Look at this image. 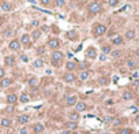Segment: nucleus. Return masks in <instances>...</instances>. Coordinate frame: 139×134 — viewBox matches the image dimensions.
I'll list each match as a JSON object with an SVG mask.
<instances>
[{"instance_id": "nucleus-39", "label": "nucleus", "mask_w": 139, "mask_h": 134, "mask_svg": "<svg viewBox=\"0 0 139 134\" xmlns=\"http://www.w3.org/2000/svg\"><path fill=\"white\" fill-rule=\"evenodd\" d=\"M120 123H121V120H120V119H113V125H115V126L120 125Z\"/></svg>"}, {"instance_id": "nucleus-51", "label": "nucleus", "mask_w": 139, "mask_h": 134, "mask_svg": "<svg viewBox=\"0 0 139 134\" xmlns=\"http://www.w3.org/2000/svg\"><path fill=\"white\" fill-rule=\"evenodd\" d=\"M135 53H136V56L139 58V49H136V52H135Z\"/></svg>"}, {"instance_id": "nucleus-13", "label": "nucleus", "mask_w": 139, "mask_h": 134, "mask_svg": "<svg viewBox=\"0 0 139 134\" xmlns=\"http://www.w3.org/2000/svg\"><path fill=\"white\" fill-rule=\"evenodd\" d=\"M66 69H67V71L68 73H71L72 70H75L76 69V62H67V64H66Z\"/></svg>"}, {"instance_id": "nucleus-7", "label": "nucleus", "mask_w": 139, "mask_h": 134, "mask_svg": "<svg viewBox=\"0 0 139 134\" xmlns=\"http://www.w3.org/2000/svg\"><path fill=\"white\" fill-rule=\"evenodd\" d=\"M44 129H45V127H44L42 123H36V125L33 126V131H34L36 134H41L44 131Z\"/></svg>"}, {"instance_id": "nucleus-24", "label": "nucleus", "mask_w": 139, "mask_h": 134, "mask_svg": "<svg viewBox=\"0 0 139 134\" xmlns=\"http://www.w3.org/2000/svg\"><path fill=\"white\" fill-rule=\"evenodd\" d=\"M29 100H30V97H29L27 93H22L21 95V103H27Z\"/></svg>"}, {"instance_id": "nucleus-52", "label": "nucleus", "mask_w": 139, "mask_h": 134, "mask_svg": "<svg viewBox=\"0 0 139 134\" xmlns=\"http://www.w3.org/2000/svg\"><path fill=\"white\" fill-rule=\"evenodd\" d=\"M2 23H3V19H2V18H0V26H2Z\"/></svg>"}, {"instance_id": "nucleus-15", "label": "nucleus", "mask_w": 139, "mask_h": 134, "mask_svg": "<svg viewBox=\"0 0 139 134\" xmlns=\"http://www.w3.org/2000/svg\"><path fill=\"white\" fill-rule=\"evenodd\" d=\"M67 38L68 40H76L78 38V33L75 30H70V32H67Z\"/></svg>"}, {"instance_id": "nucleus-9", "label": "nucleus", "mask_w": 139, "mask_h": 134, "mask_svg": "<svg viewBox=\"0 0 139 134\" xmlns=\"http://www.w3.org/2000/svg\"><path fill=\"white\" fill-rule=\"evenodd\" d=\"M75 109H76V112H82L86 109V103H83V101H78L76 104H75Z\"/></svg>"}, {"instance_id": "nucleus-18", "label": "nucleus", "mask_w": 139, "mask_h": 134, "mask_svg": "<svg viewBox=\"0 0 139 134\" xmlns=\"http://www.w3.org/2000/svg\"><path fill=\"white\" fill-rule=\"evenodd\" d=\"M4 60H6V64H7V66H14V63H15V58H14V56H7Z\"/></svg>"}, {"instance_id": "nucleus-25", "label": "nucleus", "mask_w": 139, "mask_h": 134, "mask_svg": "<svg viewBox=\"0 0 139 134\" xmlns=\"http://www.w3.org/2000/svg\"><path fill=\"white\" fill-rule=\"evenodd\" d=\"M29 85L33 86V88H36V86L38 85V79H37V78H30L29 79Z\"/></svg>"}, {"instance_id": "nucleus-16", "label": "nucleus", "mask_w": 139, "mask_h": 134, "mask_svg": "<svg viewBox=\"0 0 139 134\" xmlns=\"http://www.w3.org/2000/svg\"><path fill=\"white\" fill-rule=\"evenodd\" d=\"M18 122L21 125H25V123L29 122V115H19L18 116Z\"/></svg>"}, {"instance_id": "nucleus-47", "label": "nucleus", "mask_w": 139, "mask_h": 134, "mask_svg": "<svg viewBox=\"0 0 139 134\" xmlns=\"http://www.w3.org/2000/svg\"><path fill=\"white\" fill-rule=\"evenodd\" d=\"M48 30H49L48 26H42V32H48Z\"/></svg>"}, {"instance_id": "nucleus-53", "label": "nucleus", "mask_w": 139, "mask_h": 134, "mask_svg": "<svg viewBox=\"0 0 139 134\" xmlns=\"http://www.w3.org/2000/svg\"><path fill=\"white\" fill-rule=\"evenodd\" d=\"M102 134H110V133H108V131H105V133H102Z\"/></svg>"}, {"instance_id": "nucleus-1", "label": "nucleus", "mask_w": 139, "mask_h": 134, "mask_svg": "<svg viewBox=\"0 0 139 134\" xmlns=\"http://www.w3.org/2000/svg\"><path fill=\"white\" fill-rule=\"evenodd\" d=\"M64 59V55L60 51H53L52 53V63L53 64H56V66H59L60 64V62Z\"/></svg>"}, {"instance_id": "nucleus-2", "label": "nucleus", "mask_w": 139, "mask_h": 134, "mask_svg": "<svg viewBox=\"0 0 139 134\" xmlns=\"http://www.w3.org/2000/svg\"><path fill=\"white\" fill-rule=\"evenodd\" d=\"M89 11L91 14H98V12L101 11V4L100 3H91L89 6Z\"/></svg>"}, {"instance_id": "nucleus-10", "label": "nucleus", "mask_w": 139, "mask_h": 134, "mask_svg": "<svg viewBox=\"0 0 139 134\" xmlns=\"http://www.w3.org/2000/svg\"><path fill=\"white\" fill-rule=\"evenodd\" d=\"M74 81H75V74H72V73L64 74V82H74Z\"/></svg>"}, {"instance_id": "nucleus-6", "label": "nucleus", "mask_w": 139, "mask_h": 134, "mask_svg": "<svg viewBox=\"0 0 139 134\" xmlns=\"http://www.w3.org/2000/svg\"><path fill=\"white\" fill-rule=\"evenodd\" d=\"M48 47L50 49H57L59 48V40L57 38H50L49 42H48Z\"/></svg>"}, {"instance_id": "nucleus-23", "label": "nucleus", "mask_w": 139, "mask_h": 134, "mask_svg": "<svg viewBox=\"0 0 139 134\" xmlns=\"http://www.w3.org/2000/svg\"><path fill=\"white\" fill-rule=\"evenodd\" d=\"M76 122H68L66 125V127H67V130H74V129H76Z\"/></svg>"}, {"instance_id": "nucleus-8", "label": "nucleus", "mask_w": 139, "mask_h": 134, "mask_svg": "<svg viewBox=\"0 0 139 134\" xmlns=\"http://www.w3.org/2000/svg\"><path fill=\"white\" fill-rule=\"evenodd\" d=\"M86 56L89 59H94L97 56V51H96V48H93V47H90L89 49H87V52H86Z\"/></svg>"}, {"instance_id": "nucleus-36", "label": "nucleus", "mask_w": 139, "mask_h": 134, "mask_svg": "<svg viewBox=\"0 0 139 134\" xmlns=\"http://www.w3.org/2000/svg\"><path fill=\"white\" fill-rule=\"evenodd\" d=\"M102 52H104V55L109 53V52H110V47H104V48H102Z\"/></svg>"}, {"instance_id": "nucleus-42", "label": "nucleus", "mask_w": 139, "mask_h": 134, "mask_svg": "<svg viewBox=\"0 0 139 134\" xmlns=\"http://www.w3.org/2000/svg\"><path fill=\"white\" fill-rule=\"evenodd\" d=\"M26 133H27V129H26V127H23V129L19 130V134H26Z\"/></svg>"}, {"instance_id": "nucleus-46", "label": "nucleus", "mask_w": 139, "mask_h": 134, "mask_svg": "<svg viewBox=\"0 0 139 134\" xmlns=\"http://www.w3.org/2000/svg\"><path fill=\"white\" fill-rule=\"evenodd\" d=\"M100 59H101V60H106V55H104V53H102V55L100 56Z\"/></svg>"}, {"instance_id": "nucleus-20", "label": "nucleus", "mask_w": 139, "mask_h": 134, "mask_svg": "<svg viewBox=\"0 0 139 134\" xmlns=\"http://www.w3.org/2000/svg\"><path fill=\"white\" fill-rule=\"evenodd\" d=\"M127 64H128V67H130V69H135V67L138 66V62H136L135 59H130V60L127 62Z\"/></svg>"}, {"instance_id": "nucleus-11", "label": "nucleus", "mask_w": 139, "mask_h": 134, "mask_svg": "<svg viewBox=\"0 0 139 134\" xmlns=\"http://www.w3.org/2000/svg\"><path fill=\"white\" fill-rule=\"evenodd\" d=\"M16 101H18V96L14 95V93H11V95L7 96V103L8 104H15Z\"/></svg>"}, {"instance_id": "nucleus-54", "label": "nucleus", "mask_w": 139, "mask_h": 134, "mask_svg": "<svg viewBox=\"0 0 139 134\" xmlns=\"http://www.w3.org/2000/svg\"><path fill=\"white\" fill-rule=\"evenodd\" d=\"M136 104H138V107H139V99H138V101H136Z\"/></svg>"}, {"instance_id": "nucleus-29", "label": "nucleus", "mask_w": 139, "mask_h": 134, "mask_svg": "<svg viewBox=\"0 0 139 134\" xmlns=\"http://www.w3.org/2000/svg\"><path fill=\"white\" fill-rule=\"evenodd\" d=\"M113 44H116V45H120V44H123V37H116V38H113Z\"/></svg>"}, {"instance_id": "nucleus-3", "label": "nucleus", "mask_w": 139, "mask_h": 134, "mask_svg": "<svg viewBox=\"0 0 139 134\" xmlns=\"http://www.w3.org/2000/svg\"><path fill=\"white\" fill-rule=\"evenodd\" d=\"M8 48L12 49V51H18V49H21V42H19L16 38H14V40H11V41H10Z\"/></svg>"}, {"instance_id": "nucleus-21", "label": "nucleus", "mask_w": 139, "mask_h": 134, "mask_svg": "<svg viewBox=\"0 0 139 134\" xmlns=\"http://www.w3.org/2000/svg\"><path fill=\"white\" fill-rule=\"evenodd\" d=\"M40 37H41V32H40V30H34V32L32 33V37H30V38H33V40H38Z\"/></svg>"}, {"instance_id": "nucleus-48", "label": "nucleus", "mask_w": 139, "mask_h": 134, "mask_svg": "<svg viewBox=\"0 0 139 134\" xmlns=\"http://www.w3.org/2000/svg\"><path fill=\"white\" fill-rule=\"evenodd\" d=\"M86 67H87L86 63H80V69H86Z\"/></svg>"}, {"instance_id": "nucleus-43", "label": "nucleus", "mask_w": 139, "mask_h": 134, "mask_svg": "<svg viewBox=\"0 0 139 134\" xmlns=\"http://www.w3.org/2000/svg\"><path fill=\"white\" fill-rule=\"evenodd\" d=\"M104 122H105V123H110V122H112V118H110V116H106V118L104 119Z\"/></svg>"}, {"instance_id": "nucleus-22", "label": "nucleus", "mask_w": 139, "mask_h": 134, "mask_svg": "<svg viewBox=\"0 0 139 134\" xmlns=\"http://www.w3.org/2000/svg\"><path fill=\"white\" fill-rule=\"evenodd\" d=\"M125 38H128V40L135 38V32H134V30H128V32L125 33Z\"/></svg>"}, {"instance_id": "nucleus-56", "label": "nucleus", "mask_w": 139, "mask_h": 134, "mask_svg": "<svg viewBox=\"0 0 139 134\" xmlns=\"http://www.w3.org/2000/svg\"><path fill=\"white\" fill-rule=\"evenodd\" d=\"M136 134H139V133H136Z\"/></svg>"}, {"instance_id": "nucleus-12", "label": "nucleus", "mask_w": 139, "mask_h": 134, "mask_svg": "<svg viewBox=\"0 0 139 134\" xmlns=\"http://www.w3.org/2000/svg\"><path fill=\"white\" fill-rule=\"evenodd\" d=\"M11 83H12V81H11L10 78H3V79H0V86H2V88H8Z\"/></svg>"}, {"instance_id": "nucleus-19", "label": "nucleus", "mask_w": 139, "mask_h": 134, "mask_svg": "<svg viewBox=\"0 0 139 134\" xmlns=\"http://www.w3.org/2000/svg\"><path fill=\"white\" fill-rule=\"evenodd\" d=\"M19 42H22V44L27 45L29 42H30V36H29V34H23V36H22V38H21V41H19Z\"/></svg>"}, {"instance_id": "nucleus-17", "label": "nucleus", "mask_w": 139, "mask_h": 134, "mask_svg": "<svg viewBox=\"0 0 139 134\" xmlns=\"http://www.w3.org/2000/svg\"><path fill=\"white\" fill-rule=\"evenodd\" d=\"M2 10H3V11H11V10H12V6L10 4V3L4 2V3H2Z\"/></svg>"}, {"instance_id": "nucleus-5", "label": "nucleus", "mask_w": 139, "mask_h": 134, "mask_svg": "<svg viewBox=\"0 0 139 134\" xmlns=\"http://www.w3.org/2000/svg\"><path fill=\"white\" fill-rule=\"evenodd\" d=\"M76 103H78V97H76L75 95H72V96H68V97H67L66 104L68 105V107H71V105H75Z\"/></svg>"}, {"instance_id": "nucleus-4", "label": "nucleus", "mask_w": 139, "mask_h": 134, "mask_svg": "<svg viewBox=\"0 0 139 134\" xmlns=\"http://www.w3.org/2000/svg\"><path fill=\"white\" fill-rule=\"evenodd\" d=\"M105 32H106V28H105L104 25H96L94 26V34L96 36H102Z\"/></svg>"}, {"instance_id": "nucleus-28", "label": "nucleus", "mask_w": 139, "mask_h": 134, "mask_svg": "<svg viewBox=\"0 0 139 134\" xmlns=\"http://www.w3.org/2000/svg\"><path fill=\"white\" fill-rule=\"evenodd\" d=\"M132 97H134V95H132L131 92H124V93H123V99H124V100H131Z\"/></svg>"}, {"instance_id": "nucleus-33", "label": "nucleus", "mask_w": 139, "mask_h": 134, "mask_svg": "<svg viewBox=\"0 0 139 134\" xmlns=\"http://www.w3.org/2000/svg\"><path fill=\"white\" fill-rule=\"evenodd\" d=\"M119 0H108V4L112 6V7H115V6H117Z\"/></svg>"}, {"instance_id": "nucleus-30", "label": "nucleus", "mask_w": 139, "mask_h": 134, "mask_svg": "<svg viewBox=\"0 0 139 134\" xmlns=\"http://www.w3.org/2000/svg\"><path fill=\"white\" fill-rule=\"evenodd\" d=\"M55 4L57 7H64L66 6V0H55Z\"/></svg>"}, {"instance_id": "nucleus-37", "label": "nucleus", "mask_w": 139, "mask_h": 134, "mask_svg": "<svg viewBox=\"0 0 139 134\" xmlns=\"http://www.w3.org/2000/svg\"><path fill=\"white\" fill-rule=\"evenodd\" d=\"M121 55V51H113L112 52V56H113V58H117V56H120Z\"/></svg>"}, {"instance_id": "nucleus-38", "label": "nucleus", "mask_w": 139, "mask_h": 134, "mask_svg": "<svg viewBox=\"0 0 139 134\" xmlns=\"http://www.w3.org/2000/svg\"><path fill=\"white\" fill-rule=\"evenodd\" d=\"M3 78H4V69L0 67V79H3Z\"/></svg>"}, {"instance_id": "nucleus-32", "label": "nucleus", "mask_w": 139, "mask_h": 134, "mask_svg": "<svg viewBox=\"0 0 139 134\" xmlns=\"http://www.w3.org/2000/svg\"><path fill=\"white\" fill-rule=\"evenodd\" d=\"M131 133L132 131H131L130 129H121L120 131H119V134H131Z\"/></svg>"}, {"instance_id": "nucleus-27", "label": "nucleus", "mask_w": 139, "mask_h": 134, "mask_svg": "<svg viewBox=\"0 0 139 134\" xmlns=\"http://www.w3.org/2000/svg\"><path fill=\"white\" fill-rule=\"evenodd\" d=\"M42 66H44V60L41 58H38V59L34 60V67H42Z\"/></svg>"}, {"instance_id": "nucleus-44", "label": "nucleus", "mask_w": 139, "mask_h": 134, "mask_svg": "<svg viewBox=\"0 0 139 134\" xmlns=\"http://www.w3.org/2000/svg\"><path fill=\"white\" fill-rule=\"evenodd\" d=\"M38 25H40V22H38V21H32V26H34V28H37Z\"/></svg>"}, {"instance_id": "nucleus-26", "label": "nucleus", "mask_w": 139, "mask_h": 134, "mask_svg": "<svg viewBox=\"0 0 139 134\" xmlns=\"http://www.w3.org/2000/svg\"><path fill=\"white\" fill-rule=\"evenodd\" d=\"M70 119H71V122H76V120L79 119V115H78V112L70 114Z\"/></svg>"}, {"instance_id": "nucleus-14", "label": "nucleus", "mask_w": 139, "mask_h": 134, "mask_svg": "<svg viewBox=\"0 0 139 134\" xmlns=\"http://www.w3.org/2000/svg\"><path fill=\"white\" fill-rule=\"evenodd\" d=\"M11 125H12V122H11V119H8V118H3L0 120V126L2 127H10Z\"/></svg>"}, {"instance_id": "nucleus-55", "label": "nucleus", "mask_w": 139, "mask_h": 134, "mask_svg": "<svg viewBox=\"0 0 139 134\" xmlns=\"http://www.w3.org/2000/svg\"><path fill=\"white\" fill-rule=\"evenodd\" d=\"M82 2H87V0H82Z\"/></svg>"}, {"instance_id": "nucleus-34", "label": "nucleus", "mask_w": 139, "mask_h": 134, "mask_svg": "<svg viewBox=\"0 0 139 134\" xmlns=\"http://www.w3.org/2000/svg\"><path fill=\"white\" fill-rule=\"evenodd\" d=\"M108 78H105V77H102V78H100V83L101 85H108Z\"/></svg>"}, {"instance_id": "nucleus-49", "label": "nucleus", "mask_w": 139, "mask_h": 134, "mask_svg": "<svg viewBox=\"0 0 139 134\" xmlns=\"http://www.w3.org/2000/svg\"><path fill=\"white\" fill-rule=\"evenodd\" d=\"M30 3H32V4H36V0H29Z\"/></svg>"}, {"instance_id": "nucleus-31", "label": "nucleus", "mask_w": 139, "mask_h": 134, "mask_svg": "<svg viewBox=\"0 0 139 134\" xmlns=\"http://www.w3.org/2000/svg\"><path fill=\"white\" fill-rule=\"evenodd\" d=\"M87 78H89V73H87V71H82V73H80V79H82V81H86Z\"/></svg>"}, {"instance_id": "nucleus-40", "label": "nucleus", "mask_w": 139, "mask_h": 134, "mask_svg": "<svg viewBox=\"0 0 139 134\" xmlns=\"http://www.w3.org/2000/svg\"><path fill=\"white\" fill-rule=\"evenodd\" d=\"M37 52H38V55L44 53V47H40V48H37Z\"/></svg>"}, {"instance_id": "nucleus-50", "label": "nucleus", "mask_w": 139, "mask_h": 134, "mask_svg": "<svg viewBox=\"0 0 139 134\" xmlns=\"http://www.w3.org/2000/svg\"><path fill=\"white\" fill-rule=\"evenodd\" d=\"M62 134H68V130H64V131H63Z\"/></svg>"}, {"instance_id": "nucleus-45", "label": "nucleus", "mask_w": 139, "mask_h": 134, "mask_svg": "<svg viewBox=\"0 0 139 134\" xmlns=\"http://www.w3.org/2000/svg\"><path fill=\"white\" fill-rule=\"evenodd\" d=\"M40 2H41L44 6H46V4H49V3H50V0H40Z\"/></svg>"}, {"instance_id": "nucleus-41", "label": "nucleus", "mask_w": 139, "mask_h": 134, "mask_svg": "<svg viewBox=\"0 0 139 134\" xmlns=\"http://www.w3.org/2000/svg\"><path fill=\"white\" fill-rule=\"evenodd\" d=\"M21 60H22V62H29V59H27V56H26V55H22Z\"/></svg>"}, {"instance_id": "nucleus-35", "label": "nucleus", "mask_w": 139, "mask_h": 134, "mask_svg": "<svg viewBox=\"0 0 139 134\" xmlns=\"http://www.w3.org/2000/svg\"><path fill=\"white\" fill-rule=\"evenodd\" d=\"M11 34H12V30H11V29H7V30H6V32H4V38L10 37V36H11Z\"/></svg>"}]
</instances>
